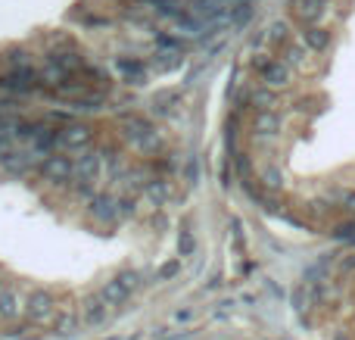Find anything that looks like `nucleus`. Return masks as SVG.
<instances>
[{"label": "nucleus", "mask_w": 355, "mask_h": 340, "mask_svg": "<svg viewBox=\"0 0 355 340\" xmlns=\"http://www.w3.org/2000/svg\"><path fill=\"white\" fill-rule=\"evenodd\" d=\"M168 197H172V181L166 175H153L147 181V187H144V200L150 206H162V203H168Z\"/></svg>", "instance_id": "obj_10"}, {"label": "nucleus", "mask_w": 355, "mask_h": 340, "mask_svg": "<svg viewBox=\"0 0 355 340\" xmlns=\"http://www.w3.org/2000/svg\"><path fill=\"white\" fill-rule=\"evenodd\" d=\"M87 212L94 216V222L100 225H112L122 219V210H119V197H112V194H97V197L87 203Z\"/></svg>", "instance_id": "obj_5"}, {"label": "nucleus", "mask_w": 355, "mask_h": 340, "mask_svg": "<svg viewBox=\"0 0 355 340\" xmlns=\"http://www.w3.org/2000/svg\"><path fill=\"white\" fill-rule=\"evenodd\" d=\"M259 185H262L265 191H281V187H284V175H281V169L265 166L262 172H259Z\"/></svg>", "instance_id": "obj_15"}, {"label": "nucleus", "mask_w": 355, "mask_h": 340, "mask_svg": "<svg viewBox=\"0 0 355 340\" xmlns=\"http://www.w3.org/2000/svg\"><path fill=\"white\" fill-rule=\"evenodd\" d=\"M153 169H159V172H172V169H175L172 156H168V160H159V162H156V166H153Z\"/></svg>", "instance_id": "obj_24"}, {"label": "nucleus", "mask_w": 355, "mask_h": 340, "mask_svg": "<svg viewBox=\"0 0 355 340\" xmlns=\"http://www.w3.org/2000/svg\"><path fill=\"white\" fill-rule=\"evenodd\" d=\"M156 44H159L162 50H175V53L181 50V41H178L175 35H159V37H156Z\"/></svg>", "instance_id": "obj_22"}, {"label": "nucleus", "mask_w": 355, "mask_h": 340, "mask_svg": "<svg viewBox=\"0 0 355 340\" xmlns=\"http://www.w3.org/2000/svg\"><path fill=\"white\" fill-rule=\"evenodd\" d=\"M306 44H290V47H284V62L287 66H302L306 62Z\"/></svg>", "instance_id": "obj_18"}, {"label": "nucleus", "mask_w": 355, "mask_h": 340, "mask_svg": "<svg viewBox=\"0 0 355 340\" xmlns=\"http://www.w3.org/2000/svg\"><path fill=\"white\" fill-rule=\"evenodd\" d=\"M324 10H327V0H300L293 12L302 28H312V25H318V19L324 16Z\"/></svg>", "instance_id": "obj_9"}, {"label": "nucleus", "mask_w": 355, "mask_h": 340, "mask_svg": "<svg viewBox=\"0 0 355 340\" xmlns=\"http://www.w3.org/2000/svg\"><path fill=\"white\" fill-rule=\"evenodd\" d=\"M250 103L256 106V112L259 110H275L277 106V97H275V91H271V87H252L250 91Z\"/></svg>", "instance_id": "obj_14"}, {"label": "nucleus", "mask_w": 355, "mask_h": 340, "mask_svg": "<svg viewBox=\"0 0 355 340\" xmlns=\"http://www.w3.org/2000/svg\"><path fill=\"white\" fill-rule=\"evenodd\" d=\"M284 125L281 112L277 110H259L256 116H252V131H256L259 137H268V135H277Z\"/></svg>", "instance_id": "obj_11"}, {"label": "nucleus", "mask_w": 355, "mask_h": 340, "mask_svg": "<svg viewBox=\"0 0 355 340\" xmlns=\"http://www.w3.org/2000/svg\"><path fill=\"white\" fill-rule=\"evenodd\" d=\"M122 135H125V141L144 156H153V153L162 150V135L144 116H125L122 119Z\"/></svg>", "instance_id": "obj_1"}, {"label": "nucleus", "mask_w": 355, "mask_h": 340, "mask_svg": "<svg viewBox=\"0 0 355 340\" xmlns=\"http://www.w3.org/2000/svg\"><path fill=\"white\" fill-rule=\"evenodd\" d=\"M268 47H290V25L284 22V19H277V22L268 25Z\"/></svg>", "instance_id": "obj_13"}, {"label": "nucleus", "mask_w": 355, "mask_h": 340, "mask_svg": "<svg viewBox=\"0 0 355 340\" xmlns=\"http://www.w3.org/2000/svg\"><path fill=\"white\" fill-rule=\"evenodd\" d=\"M340 200H343V206H346V210H349V212H355V191H346V194H343V197H340Z\"/></svg>", "instance_id": "obj_23"}, {"label": "nucleus", "mask_w": 355, "mask_h": 340, "mask_svg": "<svg viewBox=\"0 0 355 340\" xmlns=\"http://www.w3.org/2000/svg\"><path fill=\"white\" fill-rule=\"evenodd\" d=\"M37 160H41V156H35L31 150H6V153L0 156V166L10 175H28Z\"/></svg>", "instance_id": "obj_7"}, {"label": "nucleus", "mask_w": 355, "mask_h": 340, "mask_svg": "<svg viewBox=\"0 0 355 340\" xmlns=\"http://www.w3.org/2000/svg\"><path fill=\"white\" fill-rule=\"evenodd\" d=\"M116 66H119V72H122L128 81H144V78H147L144 62H137V60H116Z\"/></svg>", "instance_id": "obj_16"}, {"label": "nucleus", "mask_w": 355, "mask_h": 340, "mask_svg": "<svg viewBox=\"0 0 355 340\" xmlns=\"http://www.w3.org/2000/svg\"><path fill=\"white\" fill-rule=\"evenodd\" d=\"M41 75L35 72V66H22V69H6L0 75V91L6 94H31L41 87Z\"/></svg>", "instance_id": "obj_3"}, {"label": "nucleus", "mask_w": 355, "mask_h": 340, "mask_svg": "<svg viewBox=\"0 0 355 340\" xmlns=\"http://www.w3.org/2000/svg\"><path fill=\"white\" fill-rule=\"evenodd\" d=\"M156 12L159 16H172V19H181L184 16V6L178 3V0H159V3H153Z\"/></svg>", "instance_id": "obj_19"}, {"label": "nucleus", "mask_w": 355, "mask_h": 340, "mask_svg": "<svg viewBox=\"0 0 355 340\" xmlns=\"http://www.w3.org/2000/svg\"><path fill=\"white\" fill-rule=\"evenodd\" d=\"M252 66L259 69V75H262L265 87H271V91H277V87H287L290 81H293V72H290V66L284 60H275V56H256L252 60Z\"/></svg>", "instance_id": "obj_2"}, {"label": "nucleus", "mask_w": 355, "mask_h": 340, "mask_svg": "<svg viewBox=\"0 0 355 340\" xmlns=\"http://www.w3.org/2000/svg\"><path fill=\"white\" fill-rule=\"evenodd\" d=\"M302 44H306L312 53H324L331 47V31L321 28V25H312V28H302Z\"/></svg>", "instance_id": "obj_12"}, {"label": "nucleus", "mask_w": 355, "mask_h": 340, "mask_svg": "<svg viewBox=\"0 0 355 340\" xmlns=\"http://www.w3.org/2000/svg\"><path fill=\"white\" fill-rule=\"evenodd\" d=\"M100 172H103V150H94V153H78V156H75V178L97 181Z\"/></svg>", "instance_id": "obj_8"}, {"label": "nucleus", "mask_w": 355, "mask_h": 340, "mask_svg": "<svg viewBox=\"0 0 355 340\" xmlns=\"http://www.w3.org/2000/svg\"><path fill=\"white\" fill-rule=\"evenodd\" d=\"M103 103H106L103 94H85V97L72 100V110H81V112H97V110H103Z\"/></svg>", "instance_id": "obj_17"}, {"label": "nucleus", "mask_w": 355, "mask_h": 340, "mask_svg": "<svg viewBox=\"0 0 355 340\" xmlns=\"http://www.w3.org/2000/svg\"><path fill=\"white\" fill-rule=\"evenodd\" d=\"M37 175H41L44 181L66 185V181L75 178V160H69V156H62V153H50L47 160L37 162Z\"/></svg>", "instance_id": "obj_4"}, {"label": "nucleus", "mask_w": 355, "mask_h": 340, "mask_svg": "<svg viewBox=\"0 0 355 340\" xmlns=\"http://www.w3.org/2000/svg\"><path fill=\"white\" fill-rule=\"evenodd\" d=\"M252 12H256L252 0H246V3H237V6H234V25H246L252 19Z\"/></svg>", "instance_id": "obj_20"}, {"label": "nucleus", "mask_w": 355, "mask_h": 340, "mask_svg": "<svg viewBox=\"0 0 355 340\" xmlns=\"http://www.w3.org/2000/svg\"><path fill=\"white\" fill-rule=\"evenodd\" d=\"M94 141V128L85 122H72L66 128H60V147L66 150H85Z\"/></svg>", "instance_id": "obj_6"}, {"label": "nucleus", "mask_w": 355, "mask_h": 340, "mask_svg": "<svg viewBox=\"0 0 355 340\" xmlns=\"http://www.w3.org/2000/svg\"><path fill=\"white\" fill-rule=\"evenodd\" d=\"M178 103V94H159L156 97V112H172Z\"/></svg>", "instance_id": "obj_21"}, {"label": "nucleus", "mask_w": 355, "mask_h": 340, "mask_svg": "<svg viewBox=\"0 0 355 340\" xmlns=\"http://www.w3.org/2000/svg\"><path fill=\"white\" fill-rule=\"evenodd\" d=\"M147 3H159V0H147Z\"/></svg>", "instance_id": "obj_25"}]
</instances>
